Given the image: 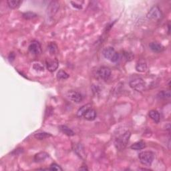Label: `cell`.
I'll use <instances>...</instances> for the list:
<instances>
[{
  "instance_id": "cell-8",
  "label": "cell",
  "mask_w": 171,
  "mask_h": 171,
  "mask_svg": "<svg viewBox=\"0 0 171 171\" xmlns=\"http://www.w3.org/2000/svg\"><path fill=\"white\" fill-rule=\"evenodd\" d=\"M58 61L56 59L47 58L45 60V66L48 71L51 72H55L58 68Z\"/></svg>"
},
{
  "instance_id": "cell-13",
  "label": "cell",
  "mask_w": 171,
  "mask_h": 171,
  "mask_svg": "<svg viewBox=\"0 0 171 171\" xmlns=\"http://www.w3.org/2000/svg\"><path fill=\"white\" fill-rule=\"evenodd\" d=\"M148 69V65L146 61L144 60H140L138 61V63L136 65V71L139 72H144L147 70Z\"/></svg>"
},
{
  "instance_id": "cell-3",
  "label": "cell",
  "mask_w": 171,
  "mask_h": 171,
  "mask_svg": "<svg viewBox=\"0 0 171 171\" xmlns=\"http://www.w3.org/2000/svg\"><path fill=\"white\" fill-rule=\"evenodd\" d=\"M129 85L132 89L137 92H143L146 89L145 82L140 77H134L129 82Z\"/></svg>"
},
{
  "instance_id": "cell-20",
  "label": "cell",
  "mask_w": 171,
  "mask_h": 171,
  "mask_svg": "<svg viewBox=\"0 0 171 171\" xmlns=\"http://www.w3.org/2000/svg\"><path fill=\"white\" fill-rule=\"evenodd\" d=\"M157 98L162 100H167L170 98V92L169 90H162L157 94Z\"/></svg>"
},
{
  "instance_id": "cell-21",
  "label": "cell",
  "mask_w": 171,
  "mask_h": 171,
  "mask_svg": "<svg viewBox=\"0 0 171 171\" xmlns=\"http://www.w3.org/2000/svg\"><path fill=\"white\" fill-rule=\"evenodd\" d=\"M49 10H48V12L49 13H51L52 15H54V13L57 12L58 10V4L56 1H52L49 5Z\"/></svg>"
},
{
  "instance_id": "cell-27",
  "label": "cell",
  "mask_w": 171,
  "mask_h": 171,
  "mask_svg": "<svg viewBox=\"0 0 171 171\" xmlns=\"http://www.w3.org/2000/svg\"><path fill=\"white\" fill-rule=\"evenodd\" d=\"M33 68L36 71L42 72V71H44V66H42L41 64H34Z\"/></svg>"
},
{
  "instance_id": "cell-11",
  "label": "cell",
  "mask_w": 171,
  "mask_h": 171,
  "mask_svg": "<svg viewBox=\"0 0 171 171\" xmlns=\"http://www.w3.org/2000/svg\"><path fill=\"white\" fill-rule=\"evenodd\" d=\"M96 116H97L96 111L94 109L90 108V109L88 110L83 117H84L86 120H88V121H92V120H94L96 119Z\"/></svg>"
},
{
  "instance_id": "cell-29",
  "label": "cell",
  "mask_w": 171,
  "mask_h": 171,
  "mask_svg": "<svg viewBox=\"0 0 171 171\" xmlns=\"http://www.w3.org/2000/svg\"><path fill=\"white\" fill-rule=\"evenodd\" d=\"M71 4H72V5H73V7H76V8H77V9H82V5H80V4H77L76 2L71 1Z\"/></svg>"
},
{
  "instance_id": "cell-16",
  "label": "cell",
  "mask_w": 171,
  "mask_h": 171,
  "mask_svg": "<svg viewBox=\"0 0 171 171\" xmlns=\"http://www.w3.org/2000/svg\"><path fill=\"white\" fill-rule=\"evenodd\" d=\"M146 147V144L143 140H140L134 143L132 146H130V148L134 151H140V150L144 149Z\"/></svg>"
},
{
  "instance_id": "cell-17",
  "label": "cell",
  "mask_w": 171,
  "mask_h": 171,
  "mask_svg": "<svg viewBox=\"0 0 171 171\" xmlns=\"http://www.w3.org/2000/svg\"><path fill=\"white\" fill-rule=\"evenodd\" d=\"M91 108V104H85V105L82 106L81 108H80L78 110L77 112V116L79 118H81L84 116V115L85 114L86 112H87L88 109H90Z\"/></svg>"
},
{
  "instance_id": "cell-10",
  "label": "cell",
  "mask_w": 171,
  "mask_h": 171,
  "mask_svg": "<svg viewBox=\"0 0 171 171\" xmlns=\"http://www.w3.org/2000/svg\"><path fill=\"white\" fill-rule=\"evenodd\" d=\"M73 149L74 152L77 155V156H80L82 159H85L86 158L85 150L84 146H83L81 144H74Z\"/></svg>"
},
{
  "instance_id": "cell-31",
  "label": "cell",
  "mask_w": 171,
  "mask_h": 171,
  "mask_svg": "<svg viewBox=\"0 0 171 171\" xmlns=\"http://www.w3.org/2000/svg\"><path fill=\"white\" fill-rule=\"evenodd\" d=\"M79 170H88V168H87L86 167H81V168H80Z\"/></svg>"
},
{
  "instance_id": "cell-28",
  "label": "cell",
  "mask_w": 171,
  "mask_h": 171,
  "mask_svg": "<svg viewBox=\"0 0 171 171\" xmlns=\"http://www.w3.org/2000/svg\"><path fill=\"white\" fill-rule=\"evenodd\" d=\"M124 55H125L126 59V60H128V61L132 60L133 57H134L132 53H128V52H126V53H124Z\"/></svg>"
},
{
  "instance_id": "cell-2",
  "label": "cell",
  "mask_w": 171,
  "mask_h": 171,
  "mask_svg": "<svg viewBox=\"0 0 171 171\" xmlns=\"http://www.w3.org/2000/svg\"><path fill=\"white\" fill-rule=\"evenodd\" d=\"M155 154L152 151H143L138 154V159L143 165L151 166L154 159Z\"/></svg>"
},
{
  "instance_id": "cell-12",
  "label": "cell",
  "mask_w": 171,
  "mask_h": 171,
  "mask_svg": "<svg viewBox=\"0 0 171 171\" xmlns=\"http://www.w3.org/2000/svg\"><path fill=\"white\" fill-rule=\"evenodd\" d=\"M149 48L152 52H154L155 53H160L162 52L163 50H164V47L162 45L159 44L157 42H151V44H149Z\"/></svg>"
},
{
  "instance_id": "cell-14",
  "label": "cell",
  "mask_w": 171,
  "mask_h": 171,
  "mask_svg": "<svg viewBox=\"0 0 171 171\" xmlns=\"http://www.w3.org/2000/svg\"><path fill=\"white\" fill-rule=\"evenodd\" d=\"M48 156H49V154H48L47 152H39V153H37L35 155L34 160H35V162H42L46 159Z\"/></svg>"
},
{
  "instance_id": "cell-26",
  "label": "cell",
  "mask_w": 171,
  "mask_h": 171,
  "mask_svg": "<svg viewBox=\"0 0 171 171\" xmlns=\"http://www.w3.org/2000/svg\"><path fill=\"white\" fill-rule=\"evenodd\" d=\"M45 170H60L61 171L62 170V168H61L60 166L58 164H56V163H53L50 165V167L47 168V169Z\"/></svg>"
},
{
  "instance_id": "cell-5",
  "label": "cell",
  "mask_w": 171,
  "mask_h": 171,
  "mask_svg": "<svg viewBox=\"0 0 171 171\" xmlns=\"http://www.w3.org/2000/svg\"><path fill=\"white\" fill-rule=\"evenodd\" d=\"M147 18L151 20L159 21L162 18V13L160 8L157 5L152 7L148 13H147Z\"/></svg>"
},
{
  "instance_id": "cell-23",
  "label": "cell",
  "mask_w": 171,
  "mask_h": 171,
  "mask_svg": "<svg viewBox=\"0 0 171 171\" xmlns=\"http://www.w3.org/2000/svg\"><path fill=\"white\" fill-rule=\"evenodd\" d=\"M51 136H52V134H51L45 132L37 133L34 135V137L36 139H37V140H44V139L51 137Z\"/></svg>"
},
{
  "instance_id": "cell-25",
  "label": "cell",
  "mask_w": 171,
  "mask_h": 171,
  "mask_svg": "<svg viewBox=\"0 0 171 171\" xmlns=\"http://www.w3.org/2000/svg\"><path fill=\"white\" fill-rule=\"evenodd\" d=\"M22 17L25 19V20H32L35 18L37 17V14L36 13L32 12H25L23 13Z\"/></svg>"
},
{
  "instance_id": "cell-19",
  "label": "cell",
  "mask_w": 171,
  "mask_h": 171,
  "mask_svg": "<svg viewBox=\"0 0 171 171\" xmlns=\"http://www.w3.org/2000/svg\"><path fill=\"white\" fill-rule=\"evenodd\" d=\"M7 4L11 9H17L22 4V1H20V0H8Z\"/></svg>"
},
{
  "instance_id": "cell-9",
  "label": "cell",
  "mask_w": 171,
  "mask_h": 171,
  "mask_svg": "<svg viewBox=\"0 0 171 171\" xmlns=\"http://www.w3.org/2000/svg\"><path fill=\"white\" fill-rule=\"evenodd\" d=\"M98 74L101 79L104 80H108L111 76V70L108 67L102 66L98 69Z\"/></svg>"
},
{
  "instance_id": "cell-22",
  "label": "cell",
  "mask_w": 171,
  "mask_h": 171,
  "mask_svg": "<svg viewBox=\"0 0 171 171\" xmlns=\"http://www.w3.org/2000/svg\"><path fill=\"white\" fill-rule=\"evenodd\" d=\"M48 48L50 53L52 55H54L56 53H57L58 52V45L56 44L55 42H50L48 45Z\"/></svg>"
},
{
  "instance_id": "cell-6",
  "label": "cell",
  "mask_w": 171,
  "mask_h": 171,
  "mask_svg": "<svg viewBox=\"0 0 171 171\" xmlns=\"http://www.w3.org/2000/svg\"><path fill=\"white\" fill-rule=\"evenodd\" d=\"M68 98L73 101L75 103H80L83 100V96L81 93H80L75 90H69L67 92Z\"/></svg>"
},
{
  "instance_id": "cell-1",
  "label": "cell",
  "mask_w": 171,
  "mask_h": 171,
  "mask_svg": "<svg viewBox=\"0 0 171 171\" xmlns=\"http://www.w3.org/2000/svg\"><path fill=\"white\" fill-rule=\"evenodd\" d=\"M131 136V132L129 130L126 131L122 134L119 136L114 141V145L116 149L119 151H122L126 147Z\"/></svg>"
},
{
  "instance_id": "cell-24",
  "label": "cell",
  "mask_w": 171,
  "mask_h": 171,
  "mask_svg": "<svg viewBox=\"0 0 171 171\" xmlns=\"http://www.w3.org/2000/svg\"><path fill=\"white\" fill-rule=\"evenodd\" d=\"M69 74L67 73L66 72H65L63 69H60L59 70L57 74V78L59 80H66L68 79L69 77Z\"/></svg>"
},
{
  "instance_id": "cell-18",
  "label": "cell",
  "mask_w": 171,
  "mask_h": 171,
  "mask_svg": "<svg viewBox=\"0 0 171 171\" xmlns=\"http://www.w3.org/2000/svg\"><path fill=\"white\" fill-rule=\"evenodd\" d=\"M148 115L149 117L151 118L154 122H155L156 123H159L160 122V114L156 110H152L149 112Z\"/></svg>"
},
{
  "instance_id": "cell-30",
  "label": "cell",
  "mask_w": 171,
  "mask_h": 171,
  "mask_svg": "<svg viewBox=\"0 0 171 171\" xmlns=\"http://www.w3.org/2000/svg\"><path fill=\"white\" fill-rule=\"evenodd\" d=\"M8 59H9V60L11 61L14 60V59H15V54H14V53H13V52L10 53V55H9V57H8Z\"/></svg>"
},
{
  "instance_id": "cell-4",
  "label": "cell",
  "mask_w": 171,
  "mask_h": 171,
  "mask_svg": "<svg viewBox=\"0 0 171 171\" xmlns=\"http://www.w3.org/2000/svg\"><path fill=\"white\" fill-rule=\"evenodd\" d=\"M103 55L104 58L111 61L112 62H116L119 60V53L116 52L114 48H106L103 51Z\"/></svg>"
},
{
  "instance_id": "cell-15",
  "label": "cell",
  "mask_w": 171,
  "mask_h": 171,
  "mask_svg": "<svg viewBox=\"0 0 171 171\" xmlns=\"http://www.w3.org/2000/svg\"><path fill=\"white\" fill-rule=\"evenodd\" d=\"M59 129L61 130V132H63L64 134L68 136H73L75 135V132L70 128H68L66 125H60L59 126Z\"/></svg>"
},
{
  "instance_id": "cell-7",
  "label": "cell",
  "mask_w": 171,
  "mask_h": 171,
  "mask_svg": "<svg viewBox=\"0 0 171 171\" xmlns=\"http://www.w3.org/2000/svg\"><path fill=\"white\" fill-rule=\"evenodd\" d=\"M29 52L34 56H39L42 52L41 45L37 41L32 42L28 47Z\"/></svg>"
}]
</instances>
